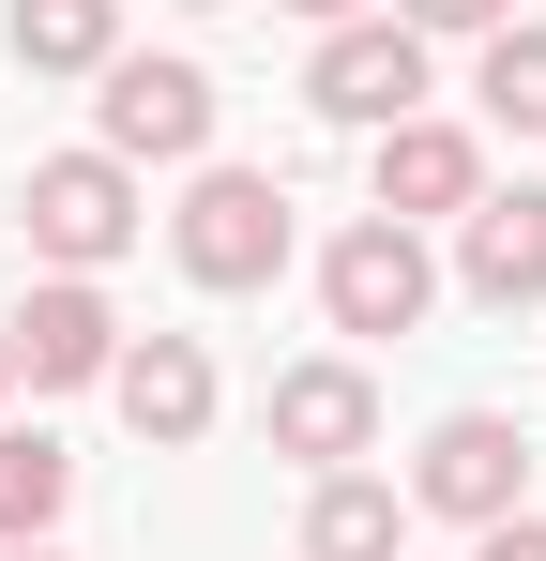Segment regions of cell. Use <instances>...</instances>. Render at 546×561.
I'll list each match as a JSON object with an SVG mask.
<instances>
[{"label":"cell","mask_w":546,"mask_h":561,"mask_svg":"<svg viewBox=\"0 0 546 561\" xmlns=\"http://www.w3.org/2000/svg\"><path fill=\"white\" fill-rule=\"evenodd\" d=\"M395 531H410V501L364 485V470H334V485L304 501V561H395Z\"/></svg>","instance_id":"7c38bea8"},{"label":"cell","mask_w":546,"mask_h":561,"mask_svg":"<svg viewBox=\"0 0 546 561\" xmlns=\"http://www.w3.org/2000/svg\"><path fill=\"white\" fill-rule=\"evenodd\" d=\"M304 15H364V0H304Z\"/></svg>","instance_id":"d6986e66"},{"label":"cell","mask_w":546,"mask_h":561,"mask_svg":"<svg viewBox=\"0 0 546 561\" xmlns=\"http://www.w3.org/2000/svg\"><path fill=\"white\" fill-rule=\"evenodd\" d=\"M0 394H15V334H0Z\"/></svg>","instance_id":"ffe728a7"},{"label":"cell","mask_w":546,"mask_h":561,"mask_svg":"<svg viewBox=\"0 0 546 561\" xmlns=\"http://www.w3.org/2000/svg\"><path fill=\"white\" fill-rule=\"evenodd\" d=\"M364 440H379V379H364V365H288V379H273V456L350 470Z\"/></svg>","instance_id":"ba28073f"},{"label":"cell","mask_w":546,"mask_h":561,"mask_svg":"<svg viewBox=\"0 0 546 561\" xmlns=\"http://www.w3.org/2000/svg\"><path fill=\"white\" fill-rule=\"evenodd\" d=\"M15 61L31 77H106L122 61V15L106 0H15Z\"/></svg>","instance_id":"4fadbf2b"},{"label":"cell","mask_w":546,"mask_h":561,"mask_svg":"<svg viewBox=\"0 0 546 561\" xmlns=\"http://www.w3.org/2000/svg\"><path fill=\"white\" fill-rule=\"evenodd\" d=\"M31 243H46L61 274L122 259V243H137V183H122V152H46V168H31Z\"/></svg>","instance_id":"3957f363"},{"label":"cell","mask_w":546,"mask_h":561,"mask_svg":"<svg viewBox=\"0 0 546 561\" xmlns=\"http://www.w3.org/2000/svg\"><path fill=\"white\" fill-rule=\"evenodd\" d=\"M106 152H152V168L213 152V77L197 61H106Z\"/></svg>","instance_id":"5b68a950"},{"label":"cell","mask_w":546,"mask_h":561,"mask_svg":"<svg viewBox=\"0 0 546 561\" xmlns=\"http://www.w3.org/2000/svg\"><path fill=\"white\" fill-rule=\"evenodd\" d=\"M516 485H532V456H516V425L501 410H455L441 440H425V470H410V501H441V516H516Z\"/></svg>","instance_id":"8992f818"},{"label":"cell","mask_w":546,"mask_h":561,"mask_svg":"<svg viewBox=\"0 0 546 561\" xmlns=\"http://www.w3.org/2000/svg\"><path fill=\"white\" fill-rule=\"evenodd\" d=\"M470 561H546V516H486V547Z\"/></svg>","instance_id":"e0dca14e"},{"label":"cell","mask_w":546,"mask_h":561,"mask_svg":"<svg viewBox=\"0 0 546 561\" xmlns=\"http://www.w3.org/2000/svg\"><path fill=\"white\" fill-rule=\"evenodd\" d=\"M319 304H334V334H410L441 304V274H425V243L395 213H364V228H334V259H319Z\"/></svg>","instance_id":"7a4b0ae2"},{"label":"cell","mask_w":546,"mask_h":561,"mask_svg":"<svg viewBox=\"0 0 546 561\" xmlns=\"http://www.w3.org/2000/svg\"><path fill=\"white\" fill-rule=\"evenodd\" d=\"M304 92L334 106V122H410V92H425V31H410V15H334V46H319Z\"/></svg>","instance_id":"277c9868"},{"label":"cell","mask_w":546,"mask_h":561,"mask_svg":"<svg viewBox=\"0 0 546 561\" xmlns=\"http://www.w3.org/2000/svg\"><path fill=\"white\" fill-rule=\"evenodd\" d=\"M106 394H122V425H137V440H197V425H213V350H197V334H137V350H122V365H106Z\"/></svg>","instance_id":"9c48e42d"},{"label":"cell","mask_w":546,"mask_h":561,"mask_svg":"<svg viewBox=\"0 0 546 561\" xmlns=\"http://www.w3.org/2000/svg\"><path fill=\"white\" fill-rule=\"evenodd\" d=\"M395 15H410V31H501L516 0H395Z\"/></svg>","instance_id":"2e32d148"},{"label":"cell","mask_w":546,"mask_h":561,"mask_svg":"<svg viewBox=\"0 0 546 561\" xmlns=\"http://www.w3.org/2000/svg\"><path fill=\"white\" fill-rule=\"evenodd\" d=\"M486 122H516V137H546V31H486Z\"/></svg>","instance_id":"9a60e30c"},{"label":"cell","mask_w":546,"mask_h":561,"mask_svg":"<svg viewBox=\"0 0 546 561\" xmlns=\"http://www.w3.org/2000/svg\"><path fill=\"white\" fill-rule=\"evenodd\" d=\"M168 243H182L197 288H273L288 274V197H273L259 168H197V197L168 213Z\"/></svg>","instance_id":"6da1fadb"},{"label":"cell","mask_w":546,"mask_h":561,"mask_svg":"<svg viewBox=\"0 0 546 561\" xmlns=\"http://www.w3.org/2000/svg\"><path fill=\"white\" fill-rule=\"evenodd\" d=\"M455 274L486 288V304H532V288H546V197H532V183H516V197H470Z\"/></svg>","instance_id":"8fae6325"},{"label":"cell","mask_w":546,"mask_h":561,"mask_svg":"<svg viewBox=\"0 0 546 561\" xmlns=\"http://www.w3.org/2000/svg\"><path fill=\"white\" fill-rule=\"evenodd\" d=\"M0 334H15V379H46V394H61V379H106V365H122V319H106V288H91V274L31 288Z\"/></svg>","instance_id":"52a82bcc"},{"label":"cell","mask_w":546,"mask_h":561,"mask_svg":"<svg viewBox=\"0 0 546 561\" xmlns=\"http://www.w3.org/2000/svg\"><path fill=\"white\" fill-rule=\"evenodd\" d=\"M486 197V152L455 137V122H379V213L410 228V213H470Z\"/></svg>","instance_id":"30bf717a"},{"label":"cell","mask_w":546,"mask_h":561,"mask_svg":"<svg viewBox=\"0 0 546 561\" xmlns=\"http://www.w3.org/2000/svg\"><path fill=\"white\" fill-rule=\"evenodd\" d=\"M61 501H77V456L61 440H0V547H31Z\"/></svg>","instance_id":"5bb4252c"},{"label":"cell","mask_w":546,"mask_h":561,"mask_svg":"<svg viewBox=\"0 0 546 561\" xmlns=\"http://www.w3.org/2000/svg\"><path fill=\"white\" fill-rule=\"evenodd\" d=\"M0 561H61V547H46V531H31V547H0Z\"/></svg>","instance_id":"ac0fdd59"}]
</instances>
